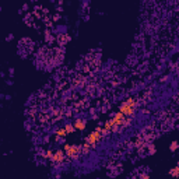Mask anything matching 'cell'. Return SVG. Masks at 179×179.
I'll return each mask as SVG.
<instances>
[{
	"instance_id": "cell-1",
	"label": "cell",
	"mask_w": 179,
	"mask_h": 179,
	"mask_svg": "<svg viewBox=\"0 0 179 179\" xmlns=\"http://www.w3.org/2000/svg\"><path fill=\"white\" fill-rule=\"evenodd\" d=\"M136 107H137V101L134 98H129V100L123 101L119 112H122L125 116H132V115H134V112H136Z\"/></svg>"
},
{
	"instance_id": "cell-2",
	"label": "cell",
	"mask_w": 179,
	"mask_h": 179,
	"mask_svg": "<svg viewBox=\"0 0 179 179\" xmlns=\"http://www.w3.org/2000/svg\"><path fill=\"white\" fill-rule=\"evenodd\" d=\"M63 150L66 153V157L70 158V159H76L79 158V155L83 153L80 146H74V144H65L63 146Z\"/></svg>"
},
{
	"instance_id": "cell-3",
	"label": "cell",
	"mask_w": 179,
	"mask_h": 179,
	"mask_svg": "<svg viewBox=\"0 0 179 179\" xmlns=\"http://www.w3.org/2000/svg\"><path fill=\"white\" fill-rule=\"evenodd\" d=\"M101 139H102V134H101L100 132L94 130L93 133H90V134L87 136L86 141H87V144H88L90 147H95V144H97V143H100V141H101Z\"/></svg>"
},
{
	"instance_id": "cell-4",
	"label": "cell",
	"mask_w": 179,
	"mask_h": 179,
	"mask_svg": "<svg viewBox=\"0 0 179 179\" xmlns=\"http://www.w3.org/2000/svg\"><path fill=\"white\" fill-rule=\"evenodd\" d=\"M126 116L122 114V112H116L115 116L112 118V120H114L115 126H118V127H120V126H125V122H126Z\"/></svg>"
},
{
	"instance_id": "cell-5",
	"label": "cell",
	"mask_w": 179,
	"mask_h": 179,
	"mask_svg": "<svg viewBox=\"0 0 179 179\" xmlns=\"http://www.w3.org/2000/svg\"><path fill=\"white\" fill-rule=\"evenodd\" d=\"M66 159V153L65 150H56L55 151V154H53V158H52V161L55 162V164H60V162H63Z\"/></svg>"
},
{
	"instance_id": "cell-6",
	"label": "cell",
	"mask_w": 179,
	"mask_h": 179,
	"mask_svg": "<svg viewBox=\"0 0 179 179\" xmlns=\"http://www.w3.org/2000/svg\"><path fill=\"white\" fill-rule=\"evenodd\" d=\"M104 129L107 130L108 133H115V132H118L119 130V127L118 126H115V123L112 119H109L108 122H105V125H104Z\"/></svg>"
},
{
	"instance_id": "cell-7",
	"label": "cell",
	"mask_w": 179,
	"mask_h": 179,
	"mask_svg": "<svg viewBox=\"0 0 179 179\" xmlns=\"http://www.w3.org/2000/svg\"><path fill=\"white\" fill-rule=\"evenodd\" d=\"M73 125H74L76 130H84L87 127V122L84 120V119H76Z\"/></svg>"
},
{
	"instance_id": "cell-8",
	"label": "cell",
	"mask_w": 179,
	"mask_h": 179,
	"mask_svg": "<svg viewBox=\"0 0 179 179\" xmlns=\"http://www.w3.org/2000/svg\"><path fill=\"white\" fill-rule=\"evenodd\" d=\"M67 136V132H66V129L63 127V129H57L56 130V137L57 139H63V137Z\"/></svg>"
},
{
	"instance_id": "cell-9",
	"label": "cell",
	"mask_w": 179,
	"mask_h": 179,
	"mask_svg": "<svg viewBox=\"0 0 179 179\" xmlns=\"http://www.w3.org/2000/svg\"><path fill=\"white\" fill-rule=\"evenodd\" d=\"M65 129H66V132H67V134H72V133L76 132V127H74L73 123H67V125L65 126Z\"/></svg>"
},
{
	"instance_id": "cell-10",
	"label": "cell",
	"mask_w": 179,
	"mask_h": 179,
	"mask_svg": "<svg viewBox=\"0 0 179 179\" xmlns=\"http://www.w3.org/2000/svg\"><path fill=\"white\" fill-rule=\"evenodd\" d=\"M169 175H171V176H173V178H178L179 179V168H178V166L172 168L171 171H169Z\"/></svg>"
},
{
	"instance_id": "cell-11",
	"label": "cell",
	"mask_w": 179,
	"mask_h": 179,
	"mask_svg": "<svg viewBox=\"0 0 179 179\" xmlns=\"http://www.w3.org/2000/svg\"><path fill=\"white\" fill-rule=\"evenodd\" d=\"M178 148H179V143H178V141H172L171 146H169V150H171V151H176Z\"/></svg>"
},
{
	"instance_id": "cell-12",
	"label": "cell",
	"mask_w": 179,
	"mask_h": 179,
	"mask_svg": "<svg viewBox=\"0 0 179 179\" xmlns=\"http://www.w3.org/2000/svg\"><path fill=\"white\" fill-rule=\"evenodd\" d=\"M53 154H55V151L48 150L45 153V158H46V159H52V158H53Z\"/></svg>"
},
{
	"instance_id": "cell-13",
	"label": "cell",
	"mask_w": 179,
	"mask_h": 179,
	"mask_svg": "<svg viewBox=\"0 0 179 179\" xmlns=\"http://www.w3.org/2000/svg\"><path fill=\"white\" fill-rule=\"evenodd\" d=\"M88 150H90V146H88V144H84V146H83V147H81V151H83V154H87V153H88Z\"/></svg>"
},
{
	"instance_id": "cell-14",
	"label": "cell",
	"mask_w": 179,
	"mask_h": 179,
	"mask_svg": "<svg viewBox=\"0 0 179 179\" xmlns=\"http://www.w3.org/2000/svg\"><path fill=\"white\" fill-rule=\"evenodd\" d=\"M140 179H150V175H148V173H141V175H140Z\"/></svg>"
},
{
	"instance_id": "cell-15",
	"label": "cell",
	"mask_w": 179,
	"mask_h": 179,
	"mask_svg": "<svg viewBox=\"0 0 179 179\" xmlns=\"http://www.w3.org/2000/svg\"><path fill=\"white\" fill-rule=\"evenodd\" d=\"M154 151H155V150H154V147H153V146H151V147H150V153H151V154H153V153H154Z\"/></svg>"
},
{
	"instance_id": "cell-16",
	"label": "cell",
	"mask_w": 179,
	"mask_h": 179,
	"mask_svg": "<svg viewBox=\"0 0 179 179\" xmlns=\"http://www.w3.org/2000/svg\"><path fill=\"white\" fill-rule=\"evenodd\" d=\"M176 166H178V168H179V159H178V164H176Z\"/></svg>"
}]
</instances>
